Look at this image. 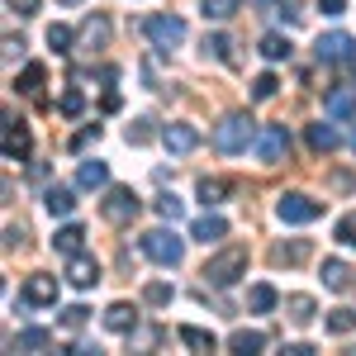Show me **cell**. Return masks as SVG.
I'll use <instances>...</instances> for the list:
<instances>
[{
	"mask_svg": "<svg viewBox=\"0 0 356 356\" xmlns=\"http://www.w3.org/2000/svg\"><path fill=\"white\" fill-rule=\"evenodd\" d=\"M67 280H72V285H76V290H90V285H95V280H100V266H95V261H90V257H81V252H76V257H72V261H67Z\"/></svg>",
	"mask_w": 356,
	"mask_h": 356,
	"instance_id": "11",
	"label": "cell"
},
{
	"mask_svg": "<svg viewBox=\"0 0 356 356\" xmlns=\"http://www.w3.org/2000/svg\"><path fill=\"white\" fill-rule=\"evenodd\" d=\"M247 304H252L257 314H266V309H275V290H271V285H252V295H247Z\"/></svg>",
	"mask_w": 356,
	"mask_h": 356,
	"instance_id": "27",
	"label": "cell"
},
{
	"mask_svg": "<svg viewBox=\"0 0 356 356\" xmlns=\"http://www.w3.org/2000/svg\"><path fill=\"white\" fill-rule=\"evenodd\" d=\"M285 309H290V318H295V323H309V318H314V300H309V295H290Z\"/></svg>",
	"mask_w": 356,
	"mask_h": 356,
	"instance_id": "26",
	"label": "cell"
},
{
	"mask_svg": "<svg viewBox=\"0 0 356 356\" xmlns=\"http://www.w3.org/2000/svg\"><path fill=\"white\" fill-rule=\"evenodd\" d=\"M162 143H166V152L186 157V152H195V147H200V134H195L191 124H166V129H162Z\"/></svg>",
	"mask_w": 356,
	"mask_h": 356,
	"instance_id": "8",
	"label": "cell"
},
{
	"mask_svg": "<svg viewBox=\"0 0 356 356\" xmlns=\"http://www.w3.org/2000/svg\"><path fill=\"white\" fill-rule=\"evenodd\" d=\"M10 10H19V15H33V10H38V0H10Z\"/></svg>",
	"mask_w": 356,
	"mask_h": 356,
	"instance_id": "42",
	"label": "cell"
},
{
	"mask_svg": "<svg viewBox=\"0 0 356 356\" xmlns=\"http://www.w3.org/2000/svg\"><path fill=\"white\" fill-rule=\"evenodd\" d=\"M72 38H76V33H72L67 24H53V29H48V43H53L57 53H67V48H72Z\"/></svg>",
	"mask_w": 356,
	"mask_h": 356,
	"instance_id": "32",
	"label": "cell"
},
{
	"mask_svg": "<svg viewBox=\"0 0 356 356\" xmlns=\"http://www.w3.org/2000/svg\"><path fill=\"white\" fill-rule=\"evenodd\" d=\"M57 300V275H29L24 280V304H53Z\"/></svg>",
	"mask_w": 356,
	"mask_h": 356,
	"instance_id": "12",
	"label": "cell"
},
{
	"mask_svg": "<svg viewBox=\"0 0 356 356\" xmlns=\"http://www.w3.org/2000/svg\"><path fill=\"white\" fill-rule=\"evenodd\" d=\"M275 86H280V81H275L271 72H261V76L252 81V95H257V100H271V95H275Z\"/></svg>",
	"mask_w": 356,
	"mask_h": 356,
	"instance_id": "33",
	"label": "cell"
},
{
	"mask_svg": "<svg viewBox=\"0 0 356 356\" xmlns=\"http://www.w3.org/2000/svg\"><path fill=\"white\" fill-rule=\"evenodd\" d=\"M143 252H147L157 266H181L186 243H181L176 233H166V228H152V233H143Z\"/></svg>",
	"mask_w": 356,
	"mask_h": 356,
	"instance_id": "2",
	"label": "cell"
},
{
	"mask_svg": "<svg viewBox=\"0 0 356 356\" xmlns=\"http://www.w3.org/2000/svg\"><path fill=\"white\" fill-rule=\"evenodd\" d=\"M252 138H257V124H252L247 114H228L219 129H214V147L233 157V152H247V143H252Z\"/></svg>",
	"mask_w": 356,
	"mask_h": 356,
	"instance_id": "1",
	"label": "cell"
},
{
	"mask_svg": "<svg viewBox=\"0 0 356 356\" xmlns=\"http://www.w3.org/2000/svg\"><path fill=\"white\" fill-rule=\"evenodd\" d=\"M318 10H323V15H342V10H347V0H318Z\"/></svg>",
	"mask_w": 356,
	"mask_h": 356,
	"instance_id": "41",
	"label": "cell"
},
{
	"mask_svg": "<svg viewBox=\"0 0 356 356\" xmlns=\"http://www.w3.org/2000/svg\"><path fill=\"white\" fill-rule=\"evenodd\" d=\"M200 10H204V19H228V15H238V0H204Z\"/></svg>",
	"mask_w": 356,
	"mask_h": 356,
	"instance_id": "28",
	"label": "cell"
},
{
	"mask_svg": "<svg viewBox=\"0 0 356 356\" xmlns=\"http://www.w3.org/2000/svg\"><path fill=\"white\" fill-rule=\"evenodd\" d=\"M48 342H53V337H48L43 328H24V332H19V347H24V352H43Z\"/></svg>",
	"mask_w": 356,
	"mask_h": 356,
	"instance_id": "30",
	"label": "cell"
},
{
	"mask_svg": "<svg viewBox=\"0 0 356 356\" xmlns=\"http://www.w3.org/2000/svg\"><path fill=\"white\" fill-rule=\"evenodd\" d=\"M352 33H323L318 38V62H352Z\"/></svg>",
	"mask_w": 356,
	"mask_h": 356,
	"instance_id": "9",
	"label": "cell"
},
{
	"mask_svg": "<svg viewBox=\"0 0 356 356\" xmlns=\"http://www.w3.org/2000/svg\"><path fill=\"white\" fill-rule=\"evenodd\" d=\"M86 110V100H81V90H67V95H62V114H72V119H76V114Z\"/></svg>",
	"mask_w": 356,
	"mask_h": 356,
	"instance_id": "38",
	"label": "cell"
},
{
	"mask_svg": "<svg viewBox=\"0 0 356 356\" xmlns=\"http://www.w3.org/2000/svg\"><path fill=\"white\" fill-rule=\"evenodd\" d=\"M105 38H110V24L105 19H90L86 24V43H105Z\"/></svg>",
	"mask_w": 356,
	"mask_h": 356,
	"instance_id": "36",
	"label": "cell"
},
{
	"mask_svg": "<svg viewBox=\"0 0 356 356\" xmlns=\"http://www.w3.org/2000/svg\"><path fill=\"white\" fill-rule=\"evenodd\" d=\"M29 147H33L29 129L19 124V119H10V124H5V157H10V162H19V157H29Z\"/></svg>",
	"mask_w": 356,
	"mask_h": 356,
	"instance_id": "10",
	"label": "cell"
},
{
	"mask_svg": "<svg viewBox=\"0 0 356 356\" xmlns=\"http://www.w3.org/2000/svg\"><path fill=\"white\" fill-rule=\"evenodd\" d=\"M261 57H271V62H280V57H290V43H285L280 33H266V38H261Z\"/></svg>",
	"mask_w": 356,
	"mask_h": 356,
	"instance_id": "29",
	"label": "cell"
},
{
	"mask_svg": "<svg viewBox=\"0 0 356 356\" xmlns=\"http://www.w3.org/2000/svg\"><path fill=\"white\" fill-rule=\"evenodd\" d=\"M309 252H314V247L304 243V238H295V243H280L271 252V261L275 266H300V261H309Z\"/></svg>",
	"mask_w": 356,
	"mask_h": 356,
	"instance_id": "14",
	"label": "cell"
},
{
	"mask_svg": "<svg viewBox=\"0 0 356 356\" xmlns=\"http://www.w3.org/2000/svg\"><path fill=\"white\" fill-rule=\"evenodd\" d=\"M228 191H233V181H223V176H204V181H200V200H204V204H219Z\"/></svg>",
	"mask_w": 356,
	"mask_h": 356,
	"instance_id": "20",
	"label": "cell"
},
{
	"mask_svg": "<svg viewBox=\"0 0 356 356\" xmlns=\"http://www.w3.org/2000/svg\"><path fill=\"white\" fill-rule=\"evenodd\" d=\"M100 209H105V219H110V223H134L143 204H138V195L129 191V186H114V191L105 195V204H100Z\"/></svg>",
	"mask_w": 356,
	"mask_h": 356,
	"instance_id": "5",
	"label": "cell"
},
{
	"mask_svg": "<svg viewBox=\"0 0 356 356\" xmlns=\"http://www.w3.org/2000/svg\"><path fill=\"white\" fill-rule=\"evenodd\" d=\"M157 214H162V219H181V200H176V195H162V200H157Z\"/></svg>",
	"mask_w": 356,
	"mask_h": 356,
	"instance_id": "37",
	"label": "cell"
},
{
	"mask_svg": "<svg viewBox=\"0 0 356 356\" xmlns=\"http://www.w3.org/2000/svg\"><path fill=\"white\" fill-rule=\"evenodd\" d=\"M323 105H328L332 119H347V114H356V95H352V90H332Z\"/></svg>",
	"mask_w": 356,
	"mask_h": 356,
	"instance_id": "21",
	"label": "cell"
},
{
	"mask_svg": "<svg viewBox=\"0 0 356 356\" xmlns=\"http://www.w3.org/2000/svg\"><path fill=\"white\" fill-rule=\"evenodd\" d=\"M352 147H356V134H352Z\"/></svg>",
	"mask_w": 356,
	"mask_h": 356,
	"instance_id": "45",
	"label": "cell"
},
{
	"mask_svg": "<svg viewBox=\"0 0 356 356\" xmlns=\"http://www.w3.org/2000/svg\"><path fill=\"white\" fill-rule=\"evenodd\" d=\"M309 147L314 152H332L337 147V129L332 124H309Z\"/></svg>",
	"mask_w": 356,
	"mask_h": 356,
	"instance_id": "18",
	"label": "cell"
},
{
	"mask_svg": "<svg viewBox=\"0 0 356 356\" xmlns=\"http://www.w3.org/2000/svg\"><path fill=\"white\" fill-rule=\"evenodd\" d=\"M323 285L328 290H347L352 285V266L347 261H323Z\"/></svg>",
	"mask_w": 356,
	"mask_h": 356,
	"instance_id": "19",
	"label": "cell"
},
{
	"mask_svg": "<svg viewBox=\"0 0 356 356\" xmlns=\"http://www.w3.org/2000/svg\"><path fill=\"white\" fill-rule=\"evenodd\" d=\"M181 342L195 347V352H214V332H204V328H181Z\"/></svg>",
	"mask_w": 356,
	"mask_h": 356,
	"instance_id": "25",
	"label": "cell"
},
{
	"mask_svg": "<svg viewBox=\"0 0 356 356\" xmlns=\"http://www.w3.org/2000/svg\"><path fill=\"white\" fill-rule=\"evenodd\" d=\"M143 300H147V304H171V285H162V280H157V285H147V290H143Z\"/></svg>",
	"mask_w": 356,
	"mask_h": 356,
	"instance_id": "35",
	"label": "cell"
},
{
	"mask_svg": "<svg viewBox=\"0 0 356 356\" xmlns=\"http://www.w3.org/2000/svg\"><path fill=\"white\" fill-rule=\"evenodd\" d=\"M62 5H76V0H62Z\"/></svg>",
	"mask_w": 356,
	"mask_h": 356,
	"instance_id": "44",
	"label": "cell"
},
{
	"mask_svg": "<svg viewBox=\"0 0 356 356\" xmlns=\"http://www.w3.org/2000/svg\"><path fill=\"white\" fill-rule=\"evenodd\" d=\"M105 176H110V171H105V162H81V166H76V186H81V191L105 186Z\"/></svg>",
	"mask_w": 356,
	"mask_h": 356,
	"instance_id": "17",
	"label": "cell"
},
{
	"mask_svg": "<svg viewBox=\"0 0 356 356\" xmlns=\"http://www.w3.org/2000/svg\"><path fill=\"white\" fill-rule=\"evenodd\" d=\"M275 214H280V223H314L318 214H323V204L309 200V195H300V191H290V195H280Z\"/></svg>",
	"mask_w": 356,
	"mask_h": 356,
	"instance_id": "4",
	"label": "cell"
},
{
	"mask_svg": "<svg viewBox=\"0 0 356 356\" xmlns=\"http://www.w3.org/2000/svg\"><path fill=\"white\" fill-rule=\"evenodd\" d=\"M328 328L332 332H352L356 328V314H352V309H332V314H328Z\"/></svg>",
	"mask_w": 356,
	"mask_h": 356,
	"instance_id": "31",
	"label": "cell"
},
{
	"mask_svg": "<svg viewBox=\"0 0 356 356\" xmlns=\"http://www.w3.org/2000/svg\"><path fill=\"white\" fill-rule=\"evenodd\" d=\"M228 347H233V352H261V347H266V332H247V328H238L233 337H228Z\"/></svg>",
	"mask_w": 356,
	"mask_h": 356,
	"instance_id": "22",
	"label": "cell"
},
{
	"mask_svg": "<svg viewBox=\"0 0 356 356\" xmlns=\"http://www.w3.org/2000/svg\"><path fill=\"white\" fill-rule=\"evenodd\" d=\"M57 252H67V257H76V252H81V243H86V228L81 223H67V228H57Z\"/></svg>",
	"mask_w": 356,
	"mask_h": 356,
	"instance_id": "16",
	"label": "cell"
},
{
	"mask_svg": "<svg viewBox=\"0 0 356 356\" xmlns=\"http://www.w3.org/2000/svg\"><path fill=\"white\" fill-rule=\"evenodd\" d=\"M105 323H110L114 332H134V328H138L134 304H110V309H105Z\"/></svg>",
	"mask_w": 356,
	"mask_h": 356,
	"instance_id": "15",
	"label": "cell"
},
{
	"mask_svg": "<svg viewBox=\"0 0 356 356\" xmlns=\"http://www.w3.org/2000/svg\"><path fill=\"white\" fill-rule=\"evenodd\" d=\"M48 209H53V214H72V209H76V195L67 191V186H53V191H48Z\"/></svg>",
	"mask_w": 356,
	"mask_h": 356,
	"instance_id": "24",
	"label": "cell"
},
{
	"mask_svg": "<svg viewBox=\"0 0 356 356\" xmlns=\"http://www.w3.org/2000/svg\"><path fill=\"white\" fill-rule=\"evenodd\" d=\"M204 48H209L214 57H228V48H233V43H228L223 33H209V38H204Z\"/></svg>",
	"mask_w": 356,
	"mask_h": 356,
	"instance_id": "39",
	"label": "cell"
},
{
	"mask_svg": "<svg viewBox=\"0 0 356 356\" xmlns=\"http://www.w3.org/2000/svg\"><path fill=\"white\" fill-rule=\"evenodd\" d=\"M191 238L195 243H219V238H228V223L219 219V214H204V219H195V228H191Z\"/></svg>",
	"mask_w": 356,
	"mask_h": 356,
	"instance_id": "13",
	"label": "cell"
},
{
	"mask_svg": "<svg viewBox=\"0 0 356 356\" xmlns=\"http://www.w3.org/2000/svg\"><path fill=\"white\" fill-rule=\"evenodd\" d=\"M147 38L157 43V48H176V43H186V19H176V15H157V19H147Z\"/></svg>",
	"mask_w": 356,
	"mask_h": 356,
	"instance_id": "7",
	"label": "cell"
},
{
	"mask_svg": "<svg viewBox=\"0 0 356 356\" xmlns=\"http://www.w3.org/2000/svg\"><path fill=\"white\" fill-rule=\"evenodd\" d=\"M43 76H48V72H43V62H29L24 76H19V90H24V95H38V90H43Z\"/></svg>",
	"mask_w": 356,
	"mask_h": 356,
	"instance_id": "23",
	"label": "cell"
},
{
	"mask_svg": "<svg viewBox=\"0 0 356 356\" xmlns=\"http://www.w3.org/2000/svg\"><path fill=\"white\" fill-rule=\"evenodd\" d=\"M95 138H100V129H86V134H76V143H72V147H86V143H95Z\"/></svg>",
	"mask_w": 356,
	"mask_h": 356,
	"instance_id": "43",
	"label": "cell"
},
{
	"mask_svg": "<svg viewBox=\"0 0 356 356\" xmlns=\"http://www.w3.org/2000/svg\"><path fill=\"white\" fill-rule=\"evenodd\" d=\"M243 271H247V252H243V247H228V252H219V257L204 266V280L223 290V285H233Z\"/></svg>",
	"mask_w": 356,
	"mask_h": 356,
	"instance_id": "3",
	"label": "cell"
},
{
	"mask_svg": "<svg viewBox=\"0 0 356 356\" xmlns=\"http://www.w3.org/2000/svg\"><path fill=\"white\" fill-rule=\"evenodd\" d=\"M86 314H90V309H81V304H72V309H67V314H62V318H67V323H72V328H81V323H86Z\"/></svg>",
	"mask_w": 356,
	"mask_h": 356,
	"instance_id": "40",
	"label": "cell"
},
{
	"mask_svg": "<svg viewBox=\"0 0 356 356\" xmlns=\"http://www.w3.org/2000/svg\"><path fill=\"white\" fill-rule=\"evenodd\" d=\"M285 152H290V134H285V124H266V129L257 134V157H261L266 166H275Z\"/></svg>",
	"mask_w": 356,
	"mask_h": 356,
	"instance_id": "6",
	"label": "cell"
},
{
	"mask_svg": "<svg viewBox=\"0 0 356 356\" xmlns=\"http://www.w3.org/2000/svg\"><path fill=\"white\" fill-rule=\"evenodd\" d=\"M337 243L356 247V214H342V219H337Z\"/></svg>",
	"mask_w": 356,
	"mask_h": 356,
	"instance_id": "34",
	"label": "cell"
}]
</instances>
